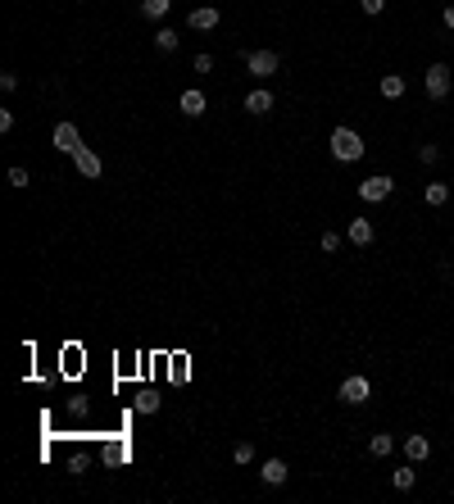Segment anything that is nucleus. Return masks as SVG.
Instances as JSON below:
<instances>
[{
  "label": "nucleus",
  "mask_w": 454,
  "mask_h": 504,
  "mask_svg": "<svg viewBox=\"0 0 454 504\" xmlns=\"http://www.w3.org/2000/svg\"><path fill=\"white\" fill-rule=\"evenodd\" d=\"M327 145H332V159H336V164H359V159H363V150H368V145H363V137H359L354 128H336Z\"/></svg>",
  "instance_id": "1"
},
{
  "label": "nucleus",
  "mask_w": 454,
  "mask_h": 504,
  "mask_svg": "<svg viewBox=\"0 0 454 504\" xmlns=\"http://www.w3.org/2000/svg\"><path fill=\"white\" fill-rule=\"evenodd\" d=\"M368 396H373V382H368L363 373H350L346 382L336 386V400H341V404H354V409H359V404H368Z\"/></svg>",
  "instance_id": "2"
},
{
  "label": "nucleus",
  "mask_w": 454,
  "mask_h": 504,
  "mask_svg": "<svg viewBox=\"0 0 454 504\" xmlns=\"http://www.w3.org/2000/svg\"><path fill=\"white\" fill-rule=\"evenodd\" d=\"M423 87H427V96H432V101H445L450 87H454V73H450V64H427V73H423Z\"/></svg>",
  "instance_id": "3"
},
{
  "label": "nucleus",
  "mask_w": 454,
  "mask_h": 504,
  "mask_svg": "<svg viewBox=\"0 0 454 504\" xmlns=\"http://www.w3.org/2000/svg\"><path fill=\"white\" fill-rule=\"evenodd\" d=\"M277 68H282V55L277 51H250V55H245V73L259 78V82H268Z\"/></svg>",
  "instance_id": "4"
},
{
  "label": "nucleus",
  "mask_w": 454,
  "mask_h": 504,
  "mask_svg": "<svg viewBox=\"0 0 454 504\" xmlns=\"http://www.w3.org/2000/svg\"><path fill=\"white\" fill-rule=\"evenodd\" d=\"M391 191H396V182H391L386 173H373V178L359 182V200H363V205H382Z\"/></svg>",
  "instance_id": "5"
},
{
  "label": "nucleus",
  "mask_w": 454,
  "mask_h": 504,
  "mask_svg": "<svg viewBox=\"0 0 454 504\" xmlns=\"http://www.w3.org/2000/svg\"><path fill=\"white\" fill-rule=\"evenodd\" d=\"M51 141H55V150H59V155H78V150H82V132L73 128L68 118H64V123H55Z\"/></svg>",
  "instance_id": "6"
},
{
  "label": "nucleus",
  "mask_w": 454,
  "mask_h": 504,
  "mask_svg": "<svg viewBox=\"0 0 454 504\" xmlns=\"http://www.w3.org/2000/svg\"><path fill=\"white\" fill-rule=\"evenodd\" d=\"M68 159H73V168H78V173H82V178H100V173H105V164H100V155H96V150H91V145H82V150H78V155H68Z\"/></svg>",
  "instance_id": "7"
},
{
  "label": "nucleus",
  "mask_w": 454,
  "mask_h": 504,
  "mask_svg": "<svg viewBox=\"0 0 454 504\" xmlns=\"http://www.w3.org/2000/svg\"><path fill=\"white\" fill-rule=\"evenodd\" d=\"M218 23H223V14H218L214 5H200V9H191V14H187V28H195V32H214Z\"/></svg>",
  "instance_id": "8"
},
{
  "label": "nucleus",
  "mask_w": 454,
  "mask_h": 504,
  "mask_svg": "<svg viewBox=\"0 0 454 504\" xmlns=\"http://www.w3.org/2000/svg\"><path fill=\"white\" fill-rule=\"evenodd\" d=\"M346 237H350V245H373L377 241V227H373V218H350V227H346Z\"/></svg>",
  "instance_id": "9"
},
{
  "label": "nucleus",
  "mask_w": 454,
  "mask_h": 504,
  "mask_svg": "<svg viewBox=\"0 0 454 504\" xmlns=\"http://www.w3.org/2000/svg\"><path fill=\"white\" fill-rule=\"evenodd\" d=\"M400 450H404V459H409V463H427V459H432V441H427V436H404Z\"/></svg>",
  "instance_id": "10"
},
{
  "label": "nucleus",
  "mask_w": 454,
  "mask_h": 504,
  "mask_svg": "<svg viewBox=\"0 0 454 504\" xmlns=\"http://www.w3.org/2000/svg\"><path fill=\"white\" fill-rule=\"evenodd\" d=\"M273 105H277V101H273V91H268V87H254L250 96H245V114H254V118H264Z\"/></svg>",
  "instance_id": "11"
},
{
  "label": "nucleus",
  "mask_w": 454,
  "mask_h": 504,
  "mask_svg": "<svg viewBox=\"0 0 454 504\" xmlns=\"http://www.w3.org/2000/svg\"><path fill=\"white\" fill-rule=\"evenodd\" d=\"M177 109H182V114H187V118H200L205 114V109H210V101H205V91H182V101H177Z\"/></svg>",
  "instance_id": "12"
},
{
  "label": "nucleus",
  "mask_w": 454,
  "mask_h": 504,
  "mask_svg": "<svg viewBox=\"0 0 454 504\" xmlns=\"http://www.w3.org/2000/svg\"><path fill=\"white\" fill-rule=\"evenodd\" d=\"M287 477H291V468H287L282 459H268L264 468H259V482H264V486H287Z\"/></svg>",
  "instance_id": "13"
},
{
  "label": "nucleus",
  "mask_w": 454,
  "mask_h": 504,
  "mask_svg": "<svg viewBox=\"0 0 454 504\" xmlns=\"http://www.w3.org/2000/svg\"><path fill=\"white\" fill-rule=\"evenodd\" d=\"M377 91H382V96H386V101H400V96H404V91H409V82H404V78H400V73H386V78H382V82H377Z\"/></svg>",
  "instance_id": "14"
},
{
  "label": "nucleus",
  "mask_w": 454,
  "mask_h": 504,
  "mask_svg": "<svg viewBox=\"0 0 454 504\" xmlns=\"http://www.w3.org/2000/svg\"><path fill=\"white\" fill-rule=\"evenodd\" d=\"M423 200L432 205V209H445V205H450V187H445V182H427V187H423Z\"/></svg>",
  "instance_id": "15"
},
{
  "label": "nucleus",
  "mask_w": 454,
  "mask_h": 504,
  "mask_svg": "<svg viewBox=\"0 0 454 504\" xmlns=\"http://www.w3.org/2000/svg\"><path fill=\"white\" fill-rule=\"evenodd\" d=\"M413 482H418V468H413V463H400V468L391 473V486L396 490H413Z\"/></svg>",
  "instance_id": "16"
},
{
  "label": "nucleus",
  "mask_w": 454,
  "mask_h": 504,
  "mask_svg": "<svg viewBox=\"0 0 454 504\" xmlns=\"http://www.w3.org/2000/svg\"><path fill=\"white\" fill-rule=\"evenodd\" d=\"M391 450H396V436H391V432H377L373 441H368V454H373V459H386Z\"/></svg>",
  "instance_id": "17"
},
{
  "label": "nucleus",
  "mask_w": 454,
  "mask_h": 504,
  "mask_svg": "<svg viewBox=\"0 0 454 504\" xmlns=\"http://www.w3.org/2000/svg\"><path fill=\"white\" fill-rule=\"evenodd\" d=\"M155 51H159V55H173V51H177V32H173V28H159V32H155Z\"/></svg>",
  "instance_id": "18"
},
{
  "label": "nucleus",
  "mask_w": 454,
  "mask_h": 504,
  "mask_svg": "<svg viewBox=\"0 0 454 504\" xmlns=\"http://www.w3.org/2000/svg\"><path fill=\"white\" fill-rule=\"evenodd\" d=\"M168 9H173V0H141V14L145 19H164Z\"/></svg>",
  "instance_id": "19"
},
{
  "label": "nucleus",
  "mask_w": 454,
  "mask_h": 504,
  "mask_svg": "<svg viewBox=\"0 0 454 504\" xmlns=\"http://www.w3.org/2000/svg\"><path fill=\"white\" fill-rule=\"evenodd\" d=\"M232 459H237L241 468H245V463H254V446H250V441H241V446L232 450Z\"/></svg>",
  "instance_id": "20"
},
{
  "label": "nucleus",
  "mask_w": 454,
  "mask_h": 504,
  "mask_svg": "<svg viewBox=\"0 0 454 504\" xmlns=\"http://www.w3.org/2000/svg\"><path fill=\"white\" fill-rule=\"evenodd\" d=\"M137 409H141V413H155V409H159V396H155V391H141V396H137Z\"/></svg>",
  "instance_id": "21"
},
{
  "label": "nucleus",
  "mask_w": 454,
  "mask_h": 504,
  "mask_svg": "<svg viewBox=\"0 0 454 504\" xmlns=\"http://www.w3.org/2000/svg\"><path fill=\"white\" fill-rule=\"evenodd\" d=\"M28 168H9V187H14V191H28Z\"/></svg>",
  "instance_id": "22"
},
{
  "label": "nucleus",
  "mask_w": 454,
  "mask_h": 504,
  "mask_svg": "<svg viewBox=\"0 0 454 504\" xmlns=\"http://www.w3.org/2000/svg\"><path fill=\"white\" fill-rule=\"evenodd\" d=\"M191 68H195V73H214V55H210V51H200V55L191 59Z\"/></svg>",
  "instance_id": "23"
},
{
  "label": "nucleus",
  "mask_w": 454,
  "mask_h": 504,
  "mask_svg": "<svg viewBox=\"0 0 454 504\" xmlns=\"http://www.w3.org/2000/svg\"><path fill=\"white\" fill-rule=\"evenodd\" d=\"M318 245H323V254H336V250H341V237H336V232H323V237H318Z\"/></svg>",
  "instance_id": "24"
},
{
  "label": "nucleus",
  "mask_w": 454,
  "mask_h": 504,
  "mask_svg": "<svg viewBox=\"0 0 454 504\" xmlns=\"http://www.w3.org/2000/svg\"><path fill=\"white\" fill-rule=\"evenodd\" d=\"M436 159H440V150H436L432 141H427V145H418V164H423V168H427V164H436Z\"/></svg>",
  "instance_id": "25"
},
{
  "label": "nucleus",
  "mask_w": 454,
  "mask_h": 504,
  "mask_svg": "<svg viewBox=\"0 0 454 504\" xmlns=\"http://www.w3.org/2000/svg\"><path fill=\"white\" fill-rule=\"evenodd\" d=\"M9 132H14V114H9V109H0V137H9Z\"/></svg>",
  "instance_id": "26"
},
{
  "label": "nucleus",
  "mask_w": 454,
  "mask_h": 504,
  "mask_svg": "<svg viewBox=\"0 0 454 504\" xmlns=\"http://www.w3.org/2000/svg\"><path fill=\"white\" fill-rule=\"evenodd\" d=\"M359 9H363V14H382L386 0H359Z\"/></svg>",
  "instance_id": "27"
},
{
  "label": "nucleus",
  "mask_w": 454,
  "mask_h": 504,
  "mask_svg": "<svg viewBox=\"0 0 454 504\" xmlns=\"http://www.w3.org/2000/svg\"><path fill=\"white\" fill-rule=\"evenodd\" d=\"M440 19H445V28L454 32V5H445V14H440Z\"/></svg>",
  "instance_id": "28"
}]
</instances>
